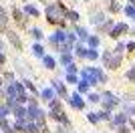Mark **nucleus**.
Instances as JSON below:
<instances>
[{"label":"nucleus","instance_id":"3","mask_svg":"<svg viewBox=\"0 0 135 133\" xmlns=\"http://www.w3.org/2000/svg\"><path fill=\"white\" fill-rule=\"evenodd\" d=\"M30 34H32L34 39L38 40V39H42V32H40V28H30Z\"/></svg>","mask_w":135,"mask_h":133},{"label":"nucleus","instance_id":"11","mask_svg":"<svg viewBox=\"0 0 135 133\" xmlns=\"http://www.w3.org/2000/svg\"><path fill=\"white\" fill-rule=\"evenodd\" d=\"M4 61H6V59H4V55L0 53V65H4Z\"/></svg>","mask_w":135,"mask_h":133},{"label":"nucleus","instance_id":"12","mask_svg":"<svg viewBox=\"0 0 135 133\" xmlns=\"http://www.w3.org/2000/svg\"><path fill=\"white\" fill-rule=\"evenodd\" d=\"M0 50H2V40H0Z\"/></svg>","mask_w":135,"mask_h":133},{"label":"nucleus","instance_id":"1","mask_svg":"<svg viewBox=\"0 0 135 133\" xmlns=\"http://www.w3.org/2000/svg\"><path fill=\"white\" fill-rule=\"evenodd\" d=\"M6 12H4V8H0V30H4L6 28Z\"/></svg>","mask_w":135,"mask_h":133},{"label":"nucleus","instance_id":"10","mask_svg":"<svg viewBox=\"0 0 135 133\" xmlns=\"http://www.w3.org/2000/svg\"><path fill=\"white\" fill-rule=\"evenodd\" d=\"M6 107H0V121H4V117H6Z\"/></svg>","mask_w":135,"mask_h":133},{"label":"nucleus","instance_id":"7","mask_svg":"<svg viewBox=\"0 0 135 133\" xmlns=\"http://www.w3.org/2000/svg\"><path fill=\"white\" fill-rule=\"evenodd\" d=\"M26 12H28V14H32V16H38V10H36L34 6H26Z\"/></svg>","mask_w":135,"mask_h":133},{"label":"nucleus","instance_id":"8","mask_svg":"<svg viewBox=\"0 0 135 133\" xmlns=\"http://www.w3.org/2000/svg\"><path fill=\"white\" fill-rule=\"evenodd\" d=\"M42 97H45L46 101H51V97H52V91H51V89H46V91H42Z\"/></svg>","mask_w":135,"mask_h":133},{"label":"nucleus","instance_id":"4","mask_svg":"<svg viewBox=\"0 0 135 133\" xmlns=\"http://www.w3.org/2000/svg\"><path fill=\"white\" fill-rule=\"evenodd\" d=\"M14 115H16L18 119H22V117H24V109H22V107H14Z\"/></svg>","mask_w":135,"mask_h":133},{"label":"nucleus","instance_id":"2","mask_svg":"<svg viewBox=\"0 0 135 133\" xmlns=\"http://www.w3.org/2000/svg\"><path fill=\"white\" fill-rule=\"evenodd\" d=\"M8 36H10V40H12V44H14V46H18V49L22 46V44H20V40H18V36H16L14 32H8Z\"/></svg>","mask_w":135,"mask_h":133},{"label":"nucleus","instance_id":"6","mask_svg":"<svg viewBox=\"0 0 135 133\" xmlns=\"http://www.w3.org/2000/svg\"><path fill=\"white\" fill-rule=\"evenodd\" d=\"M45 65L49 66V69H55V61H52L51 56H45Z\"/></svg>","mask_w":135,"mask_h":133},{"label":"nucleus","instance_id":"5","mask_svg":"<svg viewBox=\"0 0 135 133\" xmlns=\"http://www.w3.org/2000/svg\"><path fill=\"white\" fill-rule=\"evenodd\" d=\"M32 50H34V55H36V56H42V46H40V44H34Z\"/></svg>","mask_w":135,"mask_h":133},{"label":"nucleus","instance_id":"9","mask_svg":"<svg viewBox=\"0 0 135 133\" xmlns=\"http://www.w3.org/2000/svg\"><path fill=\"white\" fill-rule=\"evenodd\" d=\"M14 20H18V22L24 20V18H22V12H20V10H14Z\"/></svg>","mask_w":135,"mask_h":133}]
</instances>
